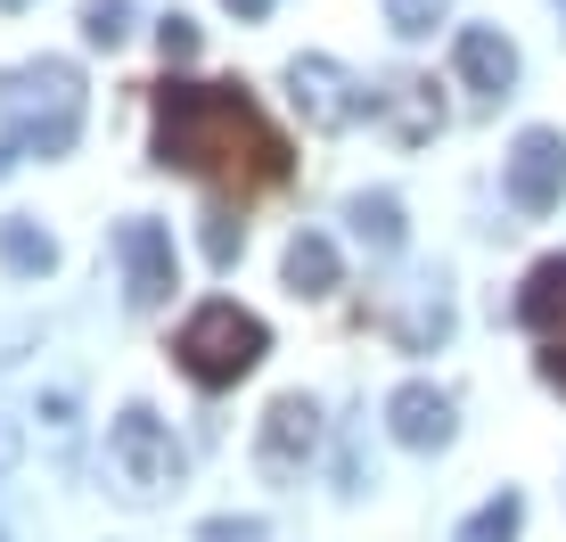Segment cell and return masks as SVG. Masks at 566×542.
I'll list each match as a JSON object with an SVG mask.
<instances>
[{
	"label": "cell",
	"mask_w": 566,
	"mask_h": 542,
	"mask_svg": "<svg viewBox=\"0 0 566 542\" xmlns=\"http://www.w3.org/2000/svg\"><path fill=\"white\" fill-rule=\"evenodd\" d=\"M156 107V165L165 173H198L213 189H280L287 181V140L280 124L255 107L247 83H189V74H165L148 91Z\"/></svg>",
	"instance_id": "cell-1"
},
{
	"label": "cell",
	"mask_w": 566,
	"mask_h": 542,
	"mask_svg": "<svg viewBox=\"0 0 566 542\" xmlns=\"http://www.w3.org/2000/svg\"><path fill=\"white\" fill-rule=\"evenodd\" d=\"M0 173L17 157H66L74 140H83V74L66 66V58H33V66L0 74Z\"/></svg>",
	"instance_id": "cell-2"
},
{
	"label": "cell",
	"mask_w": 566,
	"mask_h": 542,
	"mask_svg": "<svg viewBox=\"0 0 566 542\" xmlns=\"http://www.w3.org/2000/svg\"><path fill=\"white\" fill-rule=\"evenodd\" d=\"M263 354H271V329H263L255 313H239L230 296L198 304V313L172 329V362H181V378H189V386H206V395L239 386Z\"/></svg>",
	"instance_id": "cell-3"
},
{
	"label": "cell",
	"mask_w": 566,
	"mask_h": 542,
	"mask_svg": "<svg viewBox=\"0 0 566 542\" xmlns=\"http://www.w3.org/2000/svg\"><path fill=\"white\" fill-rule=\"evenodd\" d=\"M107 469H115V486L132 501H156V493L181 486V444H172V428L148 411V403H124L115 428H107Z\"/></svg>",
	"instance_id": "cell-4"
},
{
	"label": "cell",
	"mask_w": 566,
	"mask_h": 542,
	"mask_svg": "<svg viewBox=\"0 0 566 542\" xmlns=\"http://www.w3.org/2000/svg\"><path fill=\"white\" fill-rule=\"evenodd\" d=\"M115 263H124V304L132 313H156L181 280V256H172V230L156 215H124L115 222Z\"/></svg>",
	"instance_id": "cell-5"
},
{
	"label": "cell",
	"mask_w": 566,
	"mask_h": 542,
	"mask_svg": "<svg viewBox=\"0 0 566 542\" xmlns=\"http://www.w3.org/2000/svg\"><path fill=\"white\" fill-rule=\"evenodd\" d=\"M287 100H296V115L312 132H345L369 107V91L337 66V58H287Z\"/></svg>",
	"instance_id": "cell-6"
},
{
	"label": "cell",
	"mask_w": 566,
	"mask_h": 542,
	"mask_svg": "<svg viewBox=\"0 0 566 542\" xmlns=\"http://www.w3.org/2000/svg\"><path fill=\"white\" fill-rule=\"evenodd\" d=\"M558 198H566V132L534 124L510 140V206L517 215H551Z\"/></svg>",
	"instance_id": "cell-7"
},
{
	"label": "cell",
	"mask_w": 566,
	"mask_h": 542,
	"mask_svg": "<svg viewBox=\"0 0 566 542\" xmlns=\"http://www.w3.org/2000/svg\"><path fill=\"white\" fill-rule=\"evenodd\" d=\"M369 115H378V132L395 148H427L443 132V100H436V83H427V74H386L378 91H369Z\"/></svg>",
	"instance_id": "cell-8"
},
{
	"label": "cell",
	"mask_w": 566,
	"mask_h": 542,
	"mask_svg": "<svg viewBox=\"0 0 566 542\" xmlns=\"http://www.w3.org/2000/svg\"><path fill=\"white\" fill-rule=\"evenodd\" d=\"M321 452V403L312 395H280L263 411V436H255V460H263V477H304V460Z\"/></svg>",
	"instance_id": "cell-9"
},
{
	"label": "cell",
	"mask_w": 566,
	"mask_h": 542,
	"mask_svg": "<svg viewBox=\"0 0 566 542\" xmlns=\"http://www.w3.org/2000/svg\"><path fill=\"white\" fill-rule=\"evenodd\" d=\"M386 436H395L402 452H443V444H452V395L427 386V378L395 386V395H386Z\"/></svg>",
	"instance_id": "cell-10"
},
{
	"label": "cell",
	"mask_w": 566,
	"mask_h": 542,
	"mask_svg": "<svg viewBox=\"0 0 566 542\" xmlns=\"http://www.w3.org/2000/svg\"><path fill=\"white\" fill-rule=\"evenodd\" d=\"M452 66H460L468 91H484V100H510L517 91V50H510V33H493V25H460Z\"/></svg>",
	"instance_id": "cell-11"
},
{
	"label": "cell",
	"mask_w": 566,
	"mask_h": 542,
	"mask_svg": "<svg viewBox=\"0 0 566 542\" xmlns=\"http://www.w3.org/2000/svg\"><path fill=\"white\" fill-rule=\"evenodd\" d=\"M517 321L534 337H566V256H542L517 288Z\"/></svg>",
	"instance_id": "cell-12"
},
{
	"label": "cell",
	"mask_w": 566,
	"mask_h": 542,
	"mask_svg": "<svg viewBox=\"0 0 566 542\" xmlns=\"http://www.w3.org/2000/svg\"><path fill=\"white\" fill-rule=\"evenodd\" d=\"M280 271H287V288L312 296V304L345 288V263H337V247H328L321 230H296V239H287V256H280Z\"/></svg>",
	"instance_id": "cell-13"
},
{
	"label": "cell",
	"mask_w": 566,
	"mask_h": 542,
	"mask_svg": "<svg viewBox=\"0 0 566 542\" xmlns=\"http://www.w3.org/2000/svg\"><path fill=\"white\" fill-rule=\"evenodd\" d=\"M0 263H9L17 280H42V271H57V239L33 215H9L0 222Z\"/></svg>",
	"instance_id": "cell-14"
},
{
	"label": "cell",
	"mask_w": 566,
	"mask_h": 542,
	"mask_svg": "<svg viewBox=\"0 0 566 542\" xmlns=\"http://www.w3.org/2000/svg\"><path fill=\"white\" fill-rule=\"evenodd\" d=\"M345 222H354V239H361V247H378V256H395V247L411 239V230H402V198H386V189H361Z\"/></svg>",
	"instance_id": "cell-15"
},
{
	"label": "cell",
	"mask_w": 566,
	"mask_h": 542,
	"mask_svg": "<svg viewBox=\"0 0 566 542\" xmlns=\"http://www.w3.org/2000/svg\"><path fill=\"white\" fill-rule=\"evenodd\" d=\"M517 527H525V493H493V501L460 527V542H517Z\"/></svg>",
	"instance_id": "cell-16"
},
{
	"label": "cell",
	"mask_w": 566,
	"mask_h": 542,
	"mask_svg": "<svg viewBox=\"0 0 566 542\" xmlns=\"http://www.w3.org/2000/svg\"><path fill=\"white\" fill-rule=\"evenodd\" d=\"M83 42L91 50H124L132 42V0H83Z\"/></svg>",
	"instance_id": "cell-17"
},
{
	"label": "cell",
	"mask_w": 566,
	"mask_h": 542,
	"mask_svg": "<svg viewBox=\"0 0 566 542\" xmlns=\"http://www.w3.org/2000/svg\"><path fill=\"white\" fill-rule=\"evenodd\" d=\"M436 17H443V0H386V25H395L402 42H419V33H436Z\"/></svg>",
	"instance_id": "cell-18"
},
{
	"label": "cell",
	"mask_w": 566,
	"mask_h": 542,
	"mask_svg": "<svg viewBox=\"0 0 566 542\" xmlns=\"http://www.w3.org/2000/svg\"><path fill=\"white\" fill-rule=\"evenodd\" d=\"M156 50H165V66H189V58H198V25H189L181 9L156 17Z\"/></svg>",
	"instance_id": "cell-19"
},
{
	"label": "cell",
	"mask_w": 566,
	"mask_h": 542,
	"mask_svg": "<svg viewBox=\"0 0 566 542\" xmlns=\"http://www.w3.org/2000/svg\"><path fill=\"white\" fill-rule=\"evenodd\" d=\"M239 247H247V230H239V222H230V215H206V256H213V271L239 263Z\"/></svg>",
	"instance_id": "cell-20"
},
{
	"label": "cell",
	"mask_w": 566,
	"mask_h": 542,
	"mask_svg": "<svg viewBox=\"0 0 566 542\" xmlns=\"http://www.w3.org/2000/svg\"><path fill=\"white\" fill-rule=\"evenodd\" d=\"M206 542H263V527H255V518H213Z\"/></svg>",
	"instance_id": "cell-21"
},
{
	"label": "cell",
	"mask_w": 566,
	"mask_h": 542,
	"mask_svg": "<svg viewBox=\"0 0 566 542\" xmlns=\"http://www.w3.org/2000/svg\"><path fill=\"white\" fill-rule=\"evenodd\" d=\"M542 378H551V386H558V395H566V337L551 345V354H542Z\"/></svg>",
	"instance_id": "cell-22"
},
{
	"label": "cell",
	"mask_w": 566,
	"mask_h": 542,
	"mask_svg": "<svg viewBox=\"0 0 566 542\" xmlns=\"http://www.w3.org/2000/svg\"><path fill=\"white\" fill-rule=\"evenodd\" d=\"M230 17H247V25H255V17H271V0H222Z\"/></svg>",
	"instance_id": "cell-23"
},
{
	"label": "cell",
	"mask_w": 566,
	"mask_h": 542,
	"mask_svg": "<svg viewBox=\"0 0 566 542\" xmlns=\"http://www.w3.org/2000/svg\"><path fill=\"white\" fill-rule=\"evenodd\" d=\"M0 9H17V0H0Z\"/></svg>",
	"instance_id": "cell-24"
},
{
	"label": "cell",
	"mask_w": 566,
	"mask_h": 542,
	"mask_svg": "<svg viewBox=\"0 0 566 542\" xmlns=\"http://www.w3.org/2000/svg\"><path fill=\"white\" fill-rule=\"evenodd\" d=\"M558 17H566V0H558Z\"/></svg>",
	"instance_id": "cell-25"
}]
</instances>
